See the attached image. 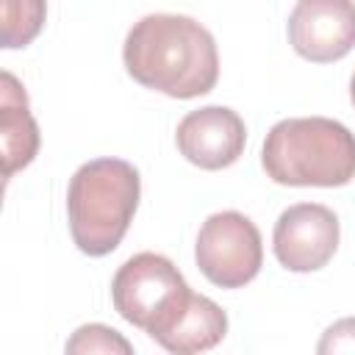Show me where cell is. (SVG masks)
Wrapping results in <instances>:
<instances>
[{
	"label": "cell",
	"instance_id": "cell-9",
	"mask_svg": "<svg viewBox=\"0 0 355 355\" xmlns=\"http://www.w3.org/2000/svg\"><path fill=\"white\" fill-rule=\"evenodd\" d=\"M225 333H227V313L211 297L191 291L183 300V305L150 333V338L158 341L166 352L191 355V352L214 349L225 338Z\"/></svg>",
	"mask_w": 355,
	"mask_h": 355
},
{
	"label": "cell",
	"instance_id": "cell-8",
	"mask_svg": "<svg viewBox=\"0 0 355 355\" xmlns=\"http://www.w3.org/2000/svg\"><path fill=\"white\" fill-rule=\"evenodd\" d=\"M175 144L180 155L208 172L236 164L247 144L244 119L227 105H205L189 111L175 130Z\"/></svg>",
	"mask_w": 355,
	"mask_h": 355
},
{
	"label": "cell",
	"instance_id": "cell-1",
	"mask_svg": "<svg viewBox=\"0 0 355 355\" xmlns=\"http://www.w3.org/2000/svg\"><path fill=\"white\" fill-rule=\"evenodd\" d=\"M128 75L144 89L175 100L208 94L219 80V53L211 31L183 14H147L122 47Z\"/></svg>",
	"mask_w": 355,
	"mask_h": 355
},
{
	"label": "cell",
	"instance_id": "cell-7",
	"mask_svg": "<svg viewBox=\"0 0 355 355\" xmlns=\"http://www.w3.org/2000/svg\"><path fill=\"white\" fill-rule=\"evenodd\" d=\"M288 42L313 64L344 58L355 47V0H297L288 17Z\"/></svg>",
	"mask_w": 355,
	"mask_h": 355
},
{
	"label": "cell",
	"instance_id": "cell-3",
	"mask_svg": "<svg viewBox=\"0 0 355 355\" xmlns=\"http://www.w3.org/2000/svg\"><path fill=\"white\" fill-rule=\"evenodd\" d=\"M139 169L122 158H94L78 166L67 189L69 233L80 252L100 258L119 247L139 208Z\"/></svg>",
	"mask_w": 355,
	"mask_h": 355
},
{
	"label": "cell",
	"instance_id": "cell-2",
	"mask_svg": "<svg viewBox=\"0 0 355 355\" xmlns=\"http://www.w3.org/2000/svg\"><path fill=\"white\" fill-rule=\"evenodd\" d=\"M261 164L280 186H347L355 178V133L327 116H291L272 125Z\"/></svg>",
	"mask_w": 355,
	"mask_h": 355
},
{
	"label": "cell",
	"instance_id": "cell-6",
	"mask_svg": "<svg viewBox=\"0 0 355 355\" xmlns=\"http://www.w3.org/2000/svg\"><path fill=\"white\" fill-rule=\"evenodd\" d=\"M338 236V216L327 205L297 202L277 216L272 247L288 272H316L336 255Z\"/></svg>",
	"mask_w": 355,
	"mask_h": 355
},
{
	"label": "cell",
	"instance_id": "cell-10",
	"mask_svg": "<svg viewBox=\"0 0 355 355\" xmlns=\"http://www.w3.org/2000/svg\"><path fill=\"white\" fill-rule=\"evenodd\" d=\"M0 141H3L6 178L25 169L39 153V125L31 116L25 89L11 72H3V89H0Z\"/></svg>",
	"mask_w": 355,
	"mask_h": 355
},
{
	"label": "cell",
	"instance_id": "cell-14",
	"mask_svg": "<svg viewBox=\"0 0 355 355\" xmlns=\"http://www.w3.org/2000/svg\"><path fill=\"white\" fill-rule=\"evenodd\" d=\"M349 97H352V105H355V72H352V80H349Z\"/></svg>",
	"mask_w": 355,
	"mask_h": 355
},
{
	"label": "cell",
	"instance_id": "cell-12",
	"mask_svg": "<svg viewBox=\"0 0 355 355\" xmlns=\"http://www.w3.org/2000/svg\"><path fill=\"white\" fill-rule=\"evenodd\" d=\"M67 352L69 355H92V352H119V355H130L133 352V344L116 333L114 327L108 324H83L78 327L69 341H67Z\"/></svg>",
	"mask_w": 355,
	"mask_h": 355
},
{
	"label": "cell",
	"instance_id": "cell-5",
	"mask_svg": "<svg viewBox=\"0 0 355 355\" xmlns=\"http://www.w3.org/2000/svg\"><path fill=\"white\" fill-rule=\"evenodd\" d=\"M200 272L219 288H241L263 266V241L255 222L239 211L211 214L194 244Z\"/></svg>",
	"mask_w": 355,
	"mask_h": 355
},
{
	"label": "cell",
	"instance_id": "cell-11",
	"mask_svg": "<svg viewBox=\"0 0 355 355\" xmlns=\"http://www.w3.org/2000/svg\"><path fill=\"white\" fill-rule=\"evenodd\" d=\"M44 17V0H3V47L17 50L31 44L42 33Z\"/></svg>",
	"mask_w": 355,
	"mask_h": 355
},
{
	"label": "cell",
	"instance_id": "cell-4",
	"mask_svg": "<svg viewBox=\"0 0 355 355\" xmlns=\"http://www.w3.org/2000/svg\"><path fill=\"white\" fill-rule=\"evenodd\" d=\"M189 294L191 288L180 269L158 252H139L128 258L111 280V300L116 313L144 333H153L169 313L183 305Z\"/></svg>",
	"mask_w": 355,
	"mask_h": 355
},
{
	"label": "cell",
	"instance_id": "cell-13",
	"mask_svg": "<svg viewBox=\"0 0 355 355\" xmlns=\"http://www.w3.org/2000/svg\"><path fill=\"white\" fill-rule=\"evenodd\" d=\"M316 352L319 355H338V352H355V316H347V319H338L333 322L319 344H316Z\"/></svg>",
	"mask_w": 355,
	"mask_h": 355
}]
</instances>
